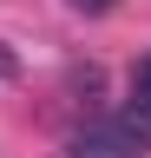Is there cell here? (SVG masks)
I'll use <instances>...</instances> for the list:
<instances>
[{
	"label": "cell",
	"instance_id": "5",
	"mask_svg": "<svg viewBox=\"0 0 151 158\" xmlns=\"http://www.w3.org/2000/svg\"><path fill=\"white\" fill-rule=\"evenodd\" d=\"M85 7H92V13H105V7H112V0H79V13H85Z\"/></svg>",
	"mask_w": 151,
	"mask_h": 158
},
{
	"label": "cell",
	"instance_id": "2",
	"mask_svg": "<svg viewBox=\"0 0 151 158\" xmlns=\"http://www.w3.org/2000/svg\"><path fill=\"white\" fill-rule=\"evenodd\" d=\"M125 118L145 132V145H151V99H131V106H125Z\"/></svg>",
	"mask_w": 151,
	"mask_h": 158
},
{
	"label": "cell",
	"instance_id": "4",
	"mask_svg": "<svg viewBox=\"0 0 151 158\" xmlns=\"http://www.w3.org/2000/svg\"><path fill=\"white\" fill-rule=\"evenodd\" d=\"M0 79H20V59H13L7 46H0Z\"/></svg>",
	"mask_w": 151,
	"mask_h": 158
},
{
	"label": "cell",
	"instance_id": "3",
	"mask_svg": "<svg viewBox=\"0 0 151 158\" xmlns=\"http://www.w3.org/2000/svg\"><path fill=\"white\" fill-rule=\"evenodd\" d=\"M131 99H151V53L131 66Z\"/></svg>",
	"mask_w": 151,
	"mask_h": 158
},
{
	"label": "cell",
	"instance_id": "1",
	"mask_svg": "<svg viewBox=\"0 0 151 158\" xmlns=\"http://www.w3.org/2000/svg\"><path fill=\"white\" fill-rule=\"evenodd\" d=\"M66 158H151V145H145V132L131 125L125 112H112V118H92V125L72 132Z\"/></svg>",
	"mask_w": 151,
	"mask_h": 158
}]
</instances>
